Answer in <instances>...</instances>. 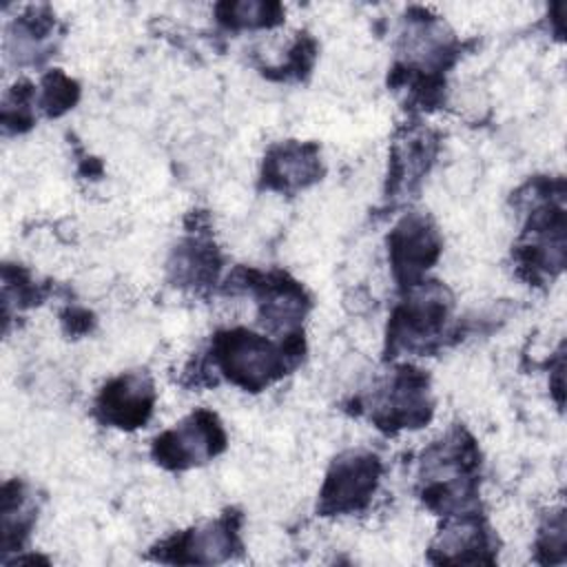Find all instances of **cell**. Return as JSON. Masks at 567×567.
Returning a JSON list of instances; mask_svg holds the SVG:
<instances>
[{
	"label": "cell",
	"instance_id": "obj_11",
	"mask_svg": "<svg viewBox=\"0 0 567 567\" xmlns=\"http://www.w3.org/2000/svg\"><path fill=\"white\" fill-rule=\"evenodd\" d=\"M323 175V164L319 146L312 142H281L275 144L261 168V184L277 193H297L319 182Z\"/></svg>",
	"mask_w": 567,
	"mask_h": 567
},
{
	"label": "cell",
	"instance_id": "obj_18",
	"mask_svg": "<svg viewBox=\"0 0 567 567\" xmlns=\"http://www.w3.org/2000/svg\"><path fill=\"white\" fill-rule=\"evenodd\" d=\"M80 97V86L75 80L64 75L62 71H49L42 78V95H40V109L47 117H60Z\"/></svg>",
	"mask_w": 567,
	"mask_h": 567
},
{
	"label": "cell",
	"instance_id": "obj_16",
	"mask_svg": "<svg viewBox=\"0 0 567 567\" xmlns=\"http://www.w3.org/2000/svg\"><path fill=\"white\" fill-rule=\"evenodd\" d=\"M217 16L230 29L272 27L281 22V7L275 2H224L217 4Z\"/></svg>",
	"mask_w": 567,
	"mask_h": 567
},
{
	"label": "cell",
	"instance_id": "obj_5",
	"mask_svg": "<svg viewBox=\"0 0 567 567\" xmlns=\"http://www.w3.org/2000/svg\"><path fill=\"white\" fill-rule=\"evenodd\" d=\"M381 478V461L368 450H348L339 454L326 474L319 492L317 512L321 516H343L361 512Z\"/></svg>",
	"mask_w": 567,
	"mask_h": 567
},
{
	"label": "cell",
	"instance_id": "obj_1",
	"mask_svg": "<svg viewBox=\"0 0 567 567\" xmlns=\"http://www.w3.org/2000/svg\"><path fill=\"white\" fill-rule=\"evenodd\" d=\"M306 343L299 330L281 337L279 343L246 328L219 330L210 341L208 368L230 383L259 392L299 365Z\"/></svg>",
	"mask_w": 567,
	"mask_h": 567
},
{
	"label": "cell",
	"instance_id": "obj_17",
	"mask_svg": "<svg viewBox=\"0 0 567 567\" xmlns=\"http://www.w3.org/2000/svg\"><path fill=\"white\" fill-rule=\"evenodd\" d=\"M35 104V86L27 80H18L11 91L4 95L2 104V126L7 133L29 131L35 122L33 115Z\"/></svg>",
	"mask_w": 567,
	"mask_h": 567
},
{
	"label": "cell",
	"instance_id": "obj_15",
	"mask_svg": "<svg viewBox=\"0 0 567 567\" xmlns=\"http://www.w3.org/2000/svg\"><path fill=\"white\" fill-rule=\"evenodd\" d=\"M55 20L53 16H38L35 9H31L29 13H24L22 18H18V22L13 24L16 35H9L7 40L16 38V62L20 64H40L49 51H51V42L49 35L53 33Z\"/></svg>",
	"mask_w": 567,
	"mask_h": 567
},
{
	"label": "cell",
	"instance_id": "obj_6",
	"mask_svg": "<svg viewBox=\"0 0 567 567\" xmlns=\"http://www.w3.org/2000/svg\"><path fill=\"white\" fill-rule=\"evenodd\" d=\"M226 450V432L210 410H195L175 427L153 441V458L166 470H188L202 465Z\"/></svg>",
	"mask_w": 567,
	"mask_h": 567
},
{
	"label": "cell",
	"instance_id": "obj_3",
	"mask_svg": "<svg viewBox=\"0 0 567 567\" xmlns=\"http://www.w3.org/2000/svg\"><path fill=\"white\" fill-rule=\"evenodd\" d=\"M405 292L388 323V357L399 352L425 354L439 348L452 312V295L439 281H419Z\"/></svg>",
	"mask_w": 567,
	"mask_h": 567
},
{
	"label": "cell",
	"instance_id": "obj_8",
	"mask_svg": "<svg viewBox=\"0 0 567 567\" xmlns=\"http://www.w3.org/2000/svg\"><path fill=\"white\" fill-rule=\"evenodd\" d=\"M443 241L434 221L423 213H408L388 237V255L396 284L408 290L423 281L436 264Z\"/></svg>",
	"mask_w": 567,
	"mask_h": 567
},
{
	"label": "cell",
	"instance_id": "obj_19",
	"mask_svg": "<svg viewBox=\"0 0 567 567\" xmlns=\"http://www.w3.org/2000/svg\"><path fill=\"white\" fill-rule=\"evenodd\" d=\"M565 534H567V525H565V512L556 509L551 512L545 523L538 527V536H536V560L543 565H556V563H565L567 554H565Z\"/></svg>",
	"mask_w": 567,
	"mask_h": 567
},
{
	"label": "cell",
	"instance_id": "obj_20",
	"mask_svg": "<svg viewBox=\"0 0 567 567\" xmlns=\"http://www.w3.org/2000/svg\"><path fill=\"white\" fill-rule=\"evenodd\" d=\"M64 319V323H66V332L69 334H82V332H86L89 328H91V323H93V317L86 312V310H82V308H71L66 315H62Z\"/></svg>",
	"mask_w": 567,
	"mask_h": 567
},
{
	"label": "cell",
	"instance_id": "obj_13",
	"mask_svg": "<svg viewBox=\"0 0 567 567\" xmlns=\"http://www.w3.org/2000/svg\"><path fill=\"white\" fill-rule=\"evenodd\" d=\"M436 155V140L427 131H408L405 140L394 144L390 157V173H388V188L392 193L408 190L412 184L421 179L427 171L432 157Z\"/></svg>",
	"mask_w": 567,
	"mask_h": 567
},
{
	"label": "cell",
	"instance_id": "obj_10",
	"mask_svg": "<svg viewBox=\"0 0 567 567\" xmlns=\"http://www.w3.org/2000/svg\"><path fill=\"white\" fill-rule=\"evenodd\" d=\"M153 405L155 388L151 377L144 370H131L104 383L93 412L104 425L135 430L151 419Z\"/></svg>",
	"mask_w": 567,
	"mask_h": 567
},
{
	"label": "cell",
	"instance_id": "obj_7",
	"mask_svg": "<svg viewBox=\"0 0 567 567\" xmlns=\"http://www.w3.org/2000/svg\"><path fill=\"white\" fill-rule=\"evenodd\" d=\"M241 514L226 512L221 518L177 532L153 547V558L175 565H210L233 558L241 549Z\"/></svg>",
	"mask_w": 567,
	"mask_h": 567
},
{
	"label": "cell",
	"instance_id": "obj_12",
	"mask_svg": "<svg viewBox=\"0 0 567 567\" xmlns=\"http://www.w3.org/2000/svg\"><path fill=\"white\" fill-rule=\"evenodd\" d=\"M219 252L208 239L190 237L184 239L168 261L171 279L175 286H190V288H204L215 284L219 272Z\"/></svg>",
	"mask_w": 567,
	"mask_h": 567
},
{
	"label": "cell",
	"instance_id": "obj_9",
	"mask_svg": "<svg viewBox=\"0 0 567 567\" xmlns=\"http://www.w3.org/2000/svg\"><path fill=\"white\" fill-rule=\"evenodd\" d=\"M496 554L498 540L478 509L445 516L430 545V560L436 565H492Z\"/></svg>",
	"mask_w": 567,
	"mask_h": 567
},
{
	"label": "cell",
	"instance_id": "obj_2",
	"mask_svg": "<svg viewBox=\"0 0 567 567\" xmlns=\"http://www.w3.org/2000/svg\"><path fill=\"white\" fill-rule=\"evenodd\" d=\"M481 454L474 439L454 427L421 458V501L441 516L476 509Z\"/></svg>",
	"mask_w": 567,
	"mask_h": 567
},
{
	"label": "cell",
	"instance_id": "obj_4",
	"mask_svg": "<svg viewBox=\"0 0 567 567\" xmlns=\"http://www.w3.org/2000/svg\"><path fill=\"white\" fill-rule=\"evenodd\" d=\"M368 405L370 421L388 434L421 427L432 419L434 410L430 379L414 365H396L374 385Z\"/></svg>",
	"mask_w": 567,
	"mask_h": 567
},
{
	"label": "cell",
	"instance_id": "obj_14",
	"mask_svg": "<svg viewBox=\"0 0 567 567\" xmlns=\"http://www.w3.org/2000/svg\"><path fill=\"white\" fill-rule=\"evenodd\" d=\"M35 523V503L22 481L2 485V551H20Z\"/></svg>",
	"mask_w": 567,
	"mask_h": 567
}]
</instances>
